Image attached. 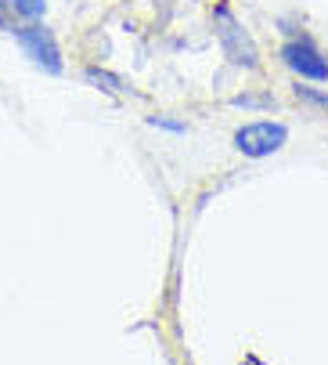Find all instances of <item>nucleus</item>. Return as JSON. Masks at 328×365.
<instances>
[{"label":"nucleus","instance_id":"f03ea898","mask_svg":"<svg viewBox=\"0 0 328 365\" xmlns=\"http://www.w3.org/2000/svg\"><path fill=\"white\" fill-rule=\"evenodd\" d=\"M11 36L26 51V58H33V66H40L51 76H62V69H65L62 47H58V40H54V33L47 26H18V29H11Z\"/></svg>","mask_w":328,"mask_h":365},{"label":"nucleus","instance_id":"20e7f679","mask_svg":"<svg viewBox=\"0 0 328 365\" xmlns=\"http://www.w3.org/2000/svg\"><path fill=\"white\" fill-rule=\"evenodd\" d=\"M282 58H285V66H289L292 73H300L303 80H317V83L328 80V62H324L321 51L314 47L310 36H292V40L282 47Z\"/></svg>","mask_w":328,"mask_h":365},{"label":"nucleus","instance_id":"1a4fd4ad","mask_svg":"<svg viewBox=\"0 0 328 365\" xmlns=\"http://www.w3.org/2000/svg\"><path fill=\"white\" fill-rule=\"evenodd\" d=\"M235 106L242 109H275V98H256V94H238Z\"/></svg>","mask_w":328,"mask_h":365},{"label":"nucleus","instance_id":"7ed1b4c3","mask_svg":"<svg viewBox=\"0 0 328 365\" xmlns=\"http://www.w3.org/2000/svg\"><path fill=\"white\" fill-rule=\"evenodd\" d=\"M289 141V127L278 120H253L245 127L235 130V148L249 160H263V155H275L282 145Z\"/></svg>","mask_w":328,"mask_h":365},{"label":"nucleus","instance_id":"423d86ee","mask_svg":"<svg viewBox=\"0 0 328 365\" xmlns=\"http://www.w3.org/2000/svg\"><path fill=\"white\" fill-rule=\"evenodd\" d=\"M0 4L15 15H22V19H40L47 11V0H0Z\"/></svg>","mask_w":328,"mask_h":365},{"label":"nucleus","instance_id":"39448f33","mask_svg":"<svg viewBox=\"0 0 328 365\" xmlns=\"http://www.w3.org/2000/svg\"><path fill=\"white\" fill-rule=\"evenodd\" d=\"M83 80H87L90 87L105 91V94H123V91H127V87H123V80H120L116 73H108V69H97V66H90V69L83 73Z\"/></svg>","mask_w":328,"mask_h":365},{"label":"nucleus","instance_id":"f257e3e1","mask_svg":"<svg viewBox=\"0 0 328 365\" xmlns=\"http://www.w3.org/2000/svg\"><path fill=\"white\" fill-rule=\"evenodd\" d=\"M213 29H216V40H221V51L224 58L238 69H260V47L256 40L242 29L238 15L231 11V4L224 0V4L213 8Z\"/></svg>","mask_w":328,"mask_h":365},{"label":"nucleus","instance_id":"0eeeda50","mask_svg":"<svg viewBox=\"0 0 328 365\" xmlns=\"http://www.w3.org/2000/svg\"><path fill=\"white\" fill-rule=\"evenodd\" d=\"M296 91V98H303V101H310V106H317V109H324L328 113V94H321V91H314V87H292Z\"/></svg>","mask_w":328,"mask_h":365},{"label":"nucleus","instance_id":"6e6552de","mask_svg":"<svg viewBox=\"0 0 328 365\" xmlns=\"http://www.w3.org/2000/svg\"><path fill=\"white\" fill-rule=\"evenodd\" d=\"M148 123H152V127H159V130H170V134H188V123H184V120H170V116H148Z\"/></svg>","mask_w":328,"mask_h":365}]
</instances>
